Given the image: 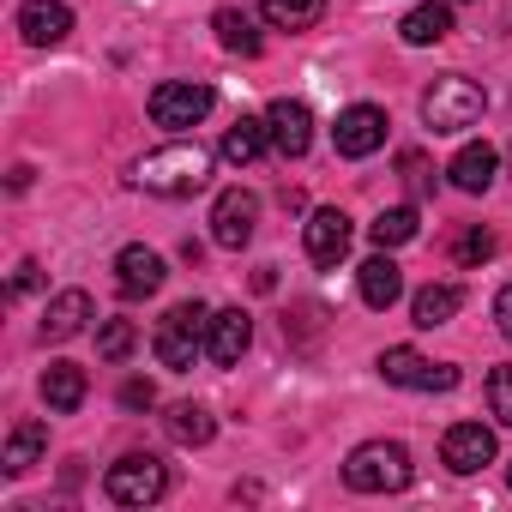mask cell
Segmentation results:
<instances>
[{
    "label": "cell",
    "instance_id": "6da1fadb",
    "mask_svg": "<svg viewBox=\"0 0 512 512\" xmlns=\"http://www.w3.org/2000/svg\"><path fill=\"white\" fill-rule=\"evenodd\" d=\"M133 181L145 193H163V199H187L211 181V151L205 145H163L151 157L133 163Z\"/></svg>",
    "mask_w": 512,
    "mask_h": 512
},
{
    "label": "cell",
    "instance_id": "7a4b0ae2",
    "mask_svg": "<svg viewBox=\"0 0 512 512\" xmlns=\"http://www.w3.org/2000/svg\"><path fill=\"white\" fill-rule=\"evenodd\" d=\"M410 476L416 470H410V452L398 440H368L344 458V482L356 494H398V488H410Z\"/></svg>",
    "mask_w": 512,
    "mask_h": 512
},
{
    "label": "cell",
    "instance_id": "3957f363",
    "mask_svg": "<svg viewBox=\"0 0 512 512\" xmlns=\"http://www.w3.org/2000/svg\"><path fill=\"white\" fill-rule=\"evenodd\" d=\"M482 109H488V97H482V85H470L464 73H440V79L422 91V121H428L434 133H464V127L482 121Z\"/></svg>",
    "mask_w": 512,
    "mask_h": 512
},
{
    "label": "cell",
    "instance_id": "277c9868",
    "mask_svg": "<svg viewBox=\"0 0 512 512\" xmlns=\"http://www.w3.org/2000/svg\"><path fill=\"white\" fill-rule=\"evenodd\" d=\"M205 332H211V308L205 302H175L169 314H163V326H157V338H151V356L163 362V368H193V356H199V344H205Z\"/></svg>",
    "mask_w": 512,
    "mask_h": 512
},
{
    "label": "cell",
    "instance_id": "5b68a950",
    "mask_svg": "<svg viewBox=\"0 0 512 512\" xmlns=\"http://www.w3.org/2000/svg\"><path fill=\"white\" fill-rule=\"evenodd\" d=\"M103 494H109L115 506H157V500L169 494V470H163V458H151V452H127V458H115V464L103 470Z\"/></svg>",
    "mask_w": 512,
    "mask_h": 512
},
{
    "label": "cell",
    "instance_id": "8992f818",
    "mask_svg": "<svg viewBox=\"0 0 512 512\" xmlns=\"http://www.w3.org/2000/svg\"><path fill=\"white\" fill-rule=\"evenodd\" d=\"M211 85H193V79H163L157 91H151V121L157 127H169V133H187V127H199L205 115H211Z\"/></svg>",
    "mask_w": 512,
    "mask_h": 512
},
{
    "label": "cell",
    "instance_id": "52a82bcc",
    "mask_svg": "<svg viewBox=\"0 0 512 512\" xmlns=\"http://www.w3.org/2000/svg\"><path fill=\"white\" fill-rule=\"evenodd\" d=\"M380 380H386V386H416V392H452V386H458V368L428 362V356L410 350V344H392V350L380 356Z\"/></svg>",
    "mask_w": 512,
    "mask_h": 512
},
{
    "label": "cell",
    "instance_id": "ba28073f",
    "mask_svg": "<svg viewBox=\"0 0 512 512\" xmlns=\"http://www.w3.org/2000/svg\"><path fill=\"white\" fill-rule=\"evenodd\" d=\"M253 223H260V199H253L247 187L217 193V205H211V241H217V247L241 253V247L253 241Z\"/></svg>",
    "mask_w": 512,
    "mask_h": 512
},
{
    "label": "cell",
    "instance_id": "9c48e42d",
    "mask_svg": "<svg viewBox=\"0 0 512 512\" xmlns=\"http://www.w3.org/2000/svg\"><path fill=\"white\" fill-rule=\"evenodd\" d=\"M332 139H338V157H374V151L386 145V109H374V103H350V109L338 115Z\"/></svg>",
    "mask_w": 512,
    "mask_h": 512
},
{
    "label": "cell",
    "instance_id": "30bf717a",
    "mask_svg": "<svg viewBox=\"0 0 512 512\" xmlns=\"http://www.w3.org/2000/svg\"><path fill=\"white\" fill-rule=\"evenodd\" d=\"M440 458H446V470L476 476L482 464H494V428H482V422H452L446 440H440Z\"/></svg>",
    "mask_w": 512,
    "mask_h": 512
},
{
    "label": "cell",
    "instance_id": "8fae6325",
    "mask_svg": "<svg viewBox=\"0 0 512 512\" xmlns=\"http://www.w3.org/2000/svg\"><path fill=\"white\" fill-rule=\"evenodd\" d=\"M163 278H169V272H163V253H151V247H139V241L115 253V290H121L127 302L157 296V290H163Z\"/></svg>",
    "mask_w": 512,
    "mask_h": 512
},
{
    "label": "cell",
    "instance_id": "7c38bea8",
    "mask_svg": "<svg viewBox=\"0 0 512 512\" xmlns=\"http://www.w3.org/2000/svg\"><path fill=\"white\" fill-rule=\"evenodd\" d=\"M266 127H272V151H278V157H308V145H314V115H308V103L278 97V103L266 109Z\"/></svg>",
    "mask_w": 512,
    "mask_h": 512
},
{
    "label": "cell",
    "instance_id": "4fadbf2b",
    "mask_svg": "<svg viewBox=\"0 0 512 512\" xmlns=\"http://www.w3.org/2000/svg\"><path fill=\"white\" fill-rule=\"evenodd\" d=\"M302 241H308V260H314V266H338L344 253H350V217L326 205V211H314V217H308Z\"/></svg>",
    "mask_w": 512,
    "mask_h": 512
},
{
    "label": "cell",
    "instance_id": "5bb4252c",
    "mask_svg": "<svg viewBox=\"0 0 512 512\" xmlns=\"http://www.w3.org/2000/svg\"><path fill=\"white\" fill-rule=\"evenodd\" d=\"M247 344H253V320H247L241 308H223V314H211V332H205V356H211L217 368H235V362L247 356Z\"/></svg>",
    "mask_w": 512,
    "mask_h": 512
},
{
    "label": "cell",
    "instance_id": "9a60e30c",
    "mask_svg": "<svg viewBox=\"0 0 512 512\" xmlns=\"http://www.w3.org/2000/svg\"><path fill=\"white\" fill-rule=\"evenodd\" d=\"M19 31H25L31 49H55V43H67L73 13L61 7V0H25V7H19Z\"/></svg>",
    "mask_w": 512,
    "mask_h": 512
},
{
    "label": "cell",
    "instance_id": "2e32d148",
    "mask_svg": "<svg viewBox=\"0 0 512 512\" xmlns=\"http://www.w3.org/2000/svg\"><path fill=\"white\" fill-rule=\"evenodd\" d=\"M356 290H362V302H368V308H380V314H386V308L404 296V272H398V260H392L386 247L374 253V260H362V272H356Z\"/></svg>",
    "mask_w": 512,
    "mask_h": 512
},
{
    "label": "cell",
    "instance_id": "e0dca14e",
    "mask_svg": "<svg viewBox=\"0 0 512 512\" xmlns=\"http://www.w3.org/2000/svg\"><path fill=\"white\" fill-rule=\"evenodd\" d=\"M85 320H91V296H85V290H61V296L43 308V344H67V338H79Z\"/></svg>",
    "mask_w": 512,
    "mask_h": 512
},
{
    "label": "cell",
    "instance_id": "ac0fdd59",
    "mask_svg": "<svg viewBox=\"0 0 512 512\" xmlns=\"http://www.w3.org/2000/svg\"><path fill=\"white\" fill-rule=\"evenodd\" d=\"M494 169H500V157H494V145H464L452 163H446V175H452V187L458 193H488L494 187Z\"/></svg>",
    "mask_w": 512,
    "mask_h": 512
},
{
    "label": "cell",
    "instance_id": "d6986e66",
    "mask_svg": "<svg viewBox=\"0 0 512 512\" xmlns=\"http://www.w3.org/2000/svg\"><path fill=\"white\" fill-rule=\"evenodd\" d=\"M85 368L79 362H49L43 368V398H49V410H61V416H73L79 404H85Z\"/></svg>",
    "mask_w": 512,
    "mask_h": 512
},
{
    "label": "cell",
    "instance_id": "ffe728a7",
    "mask_svg": "<svg viewBox=\"0 0 512 512\" xmlns=\"http://www.w3.org/2000/svg\"><path fill=\"white\" fill-rule=\"evenodd\" d=\"M398 37H404L410 49L446 43V37H452V7H440V0H428V7H410V13H404V25H398Z\"/></svg>",
    "mask_w": 512,
    "mask_h": 512
},
{
    "label": "cell",
    "instance_id": "44dd1931",
    "mask_svg": "<svg viewBox=\"0 0 512 512\" xmlns=\"http://www.w3.org/2000/svg\"><path fill=\"white\" fill-rule=\"evenodd\" d=\"M211 31H217V43H223L229 55H241V61H253V55L266 49V43H260V31H253V19H247V13H235V7H217Z\"/></svg>",
    "mask_w": 512,
    "mask_h": 512
},
{
    "label": "cell",
    "instance_id": "7402d4cb",
    "mask_svg": "<svg viewBox=\"0 0 512 512\" xmlns=\"http://www.w3.org/2000/svg\"><path fill=\"white\" fill-rule=\"evenodd\" d=\"M266 145H272V127H266V121H253V115H241V121L223 133V157H229V163H260Z\"/></svg>",
    "mask_w": 512,
    "mask_h": 512
},
{
    "label": "cell",
    "instance_id": "603a6c76",
    "mask_svg": "<svg viewBox=\"0 0 512 512\" xmlns=\"http://www.w3.org/2000/svg\"><path fill=\"white\" fill-rule=\"evenodd\" d=\"M458 308H464V290H458V284H428V290H422V296L410 302V314H416V326H422V332L446 326V320H452Z\"/></svg>",
    "mask_w": 512,
    "mask_h": 512
},
{
    "label": "cell",
    "instance_id": "cb8c5ba5",
    "mask_svg": "<svg viewBox=\"0 0 512 512\" xmlns=\"http://www.w3.org/2000/svg\"><path fill=\"white\" fill-rule=\"evenodd\" d=\"M43 446H49V428H43V422H19V428L7 434V458H0V464H7V476H25V470L43 458Z\"/></svg>",
    "mask_w": 512,
    "mask_h": 512
},
{
    "label": "cell",
    "instance_id": "d4e9b609",
    "mask_svg": "<svg viewBox=\"0 0 512 512\" xmlns=\"http://www.w3.org/2000/svg\"><path fill=\"white\" fill-rule=\"evenodd\" d=\"M163 428H169V440H175V446H205V440L217 434V422H211V410H205V404H175V410L163 416Z\"/></svg>",
    "mask_w": 512,
    "mask_h": 512
},
{
    "label": "cell",
    "instance_id": "484cf974",
    "mask_svg": "<svg viewBox=\"0 0 512 512\" xmlns=\"http://www.w3.org/2000/svg\"><path fill=\"white\" fill-rule=\"evenodd\" d=\"M416 223H422L416 205H392L368 223V235H374V247H404V241H416Z\"/></svg>",
    "mask_w": 512,
    "mask_h": 512
},
{
    "label": "cell",
    "instance_id": "4316f807",
    "mask_svg": "<svg viewBox=\"0 0 512 512\" xmlns=\"http://www.w3.org/2000/svg\"><path fill=\"white\" fill-rule=\"evenodd\" d=\"M260 7H266V19L278 31H308V25H320L326 0H260Z\"/></svg>",
    "mask_w": 512,
    "mask_h": 512
},
{
    "label": "cell",
    "instance_id": "83f0119b",
    "mask_svg": "<svg viewBox=\"0 0 512 512\" xmlns=\"http://www.w3.org/2000/svg\"><path fill=\"white\" fill-rule=\"evenodd\" d=\"M133 344H139V332H133L127 320H109V326L97 332V356H103V362H127Z\"/></svg>",
    "mask_w": 512,
    "mask_h": 512
},
{
    "label": "cell",
    "instance_id": "f1b7e54d",
    "mask_svg": "<svg viewBox=\"0 0 512 512\" xmlns=\"http://www.w3.org/2000/svg\"><path fill=\"white\" fill-rule=\"evenodd\" d=\"M482 392H488V416H494V422H506V428H512V362H506V368H494V374H488V386H482Z\"/></svg>",
    "mask_w": 512,
    "mask_h": 512
},
{
    "label": "cell",
    "instance_id": "f546056e",
    "mask_svg": "<svg viewBox=\"0 0 512 512\" xmlns=\"http://www.w3.org/2000/svg\"><path fill=\"white\" fill-rule=\"evenodd\" d=\"M452 253H458V266H482L488 253H494V235H488V229H464V235L452 241Z\"/></svg>",
    "mask_w": 512,
    "mask_h": 512
},
{
    "label": "cell",
    "instance_id": "4dcf8cb0",
    "mask_svg": "<svg viewBox=\"0 0 512 512\" xmlns=\"http://www.w3.org/2000/svg\"><path fill=\"white\" fill-rule=\"evenodd\" d=\"M398 169H404V181H410L416 193H428V187H434V175H428V163H422V151H404V157H398Z\"/></svg>",
    "mask_w": 512,
    "mask_h": 512
},
{
    "label": "cell",
    "instance_id": "1f68e13d",
    "mask_svg": "<svg viewBox=\"0 0 512 512\" xmlns=\"http://www.w3.org/2000/svg\"><path fill=\"white\" fill-rule=\"evenodd\" d=\"M121 404H127V410H151V404H157V386H151V380H127V386H121Z\"/></svg>",
    "mask_w": 512,
    "mask_h": 512
},
{
    "label": "cell",
    "instance_id": "d6a6232c",
    "mask_svg": "<svg viewBox=\"0 0 512 512\" xmlns=\"http://www.w3.org/2000/svg\"><path fill=\"white\" fill-rule=\"evenodd\" d=\"M37 284H43V266H37V260H25V266L13 272V296H31Z\"/></svg>",
    "mask_w": 512,
    "mask_h": 512
},
{
    "label": "cell",
    "instance_id": "836d02e7",
    "mask_svg": "<svg viewBox=\"0 0 512 512\" xmlns=\"http://www.w3.org/2000/svg\"><path fill=\"white\" fill-rule=\"evenodd\" d=\"M494 320H500V332L512 338V284H506V290L494 296Z\"/></svg>",
    "mask_w": 512,
    "mask_h": 512
},
{
    "label": "cell",
    "instance_id": "e575fe53",
    "mask_svg": "<svg viewBox=\"0 0 512 512\" xmlns=\"http://www.w3.org/2000/svg\"><path fill=\"white\" fill-rule=\"evenodd\" d=\"M506 482H512V470H506Z\"/></svg>",
    "mask_w": 512,
    "mask_h": 512
}]
</instances>
